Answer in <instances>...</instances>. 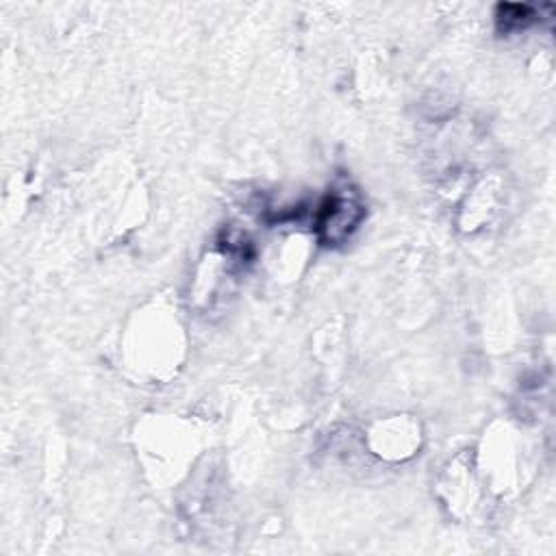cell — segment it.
I'll use <instances>...</instances> for the list:
<instances>
[{"label": "cell", "mask_w": 556, "mask_h": 556, "mask_svg": "<svg viewBox=\"0 0 556 556\" xmlns=\"http://www.w3.org/2000/svg\"><path fill=\"white\" fill-rule=\"evenodd\" d=\"M365 217L361 193L350 182H339L319 200L313 228L324 245H339L352 237Z\"/></svg>", "instance_id": "cell-1"}, {"label": "cell", "mask_w": 556, "mask_h": 556, "mask_svg": "<svg viewBox=\"0 0 556 556\" xmlns=\"http://www.w3.org/2000/svg\"><path fill=\"white\" fill-rule=\"evenodd\" d=\"M495 20L504 33H515L532 22V9L528 4H500Z\"/></svg>", "instance_id": "cell-2"}]
</instances>
